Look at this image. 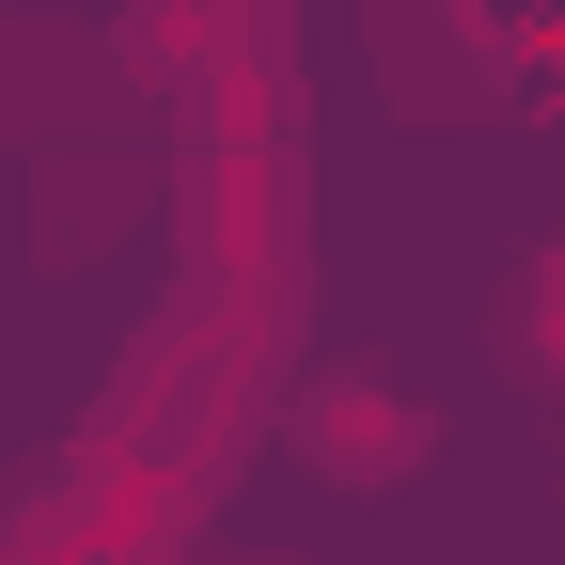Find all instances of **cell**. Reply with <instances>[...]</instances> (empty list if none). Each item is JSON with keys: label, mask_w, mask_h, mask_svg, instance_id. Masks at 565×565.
I'll return each mask as SVG.
<instances>
[{"label": "cell", "mask_w": 565, "mask_h": 565, "mask_svg": "<svg viewBox=\"0 0 565 565\" xmlns=\"http://www.w3.org/2000/svg\"><path fill=\"white\" fill-rule=\"evenodd\" d=\"M282 456L299 471H330V487H408L424 456H440V424H424L393 377H315V393H282Z\"/></svg>", "instance_id": "obj_1"}, {"label": "cell", "mask_w": 565, "mask_h": 565, "mask_svg": "<svg viewBox=\"0 0 565 565\" xmlns=\"http://www.w3.org/2000/svg\"><path fill=\"white\" fill-rule=\"evenodd\" d=\"M487 345H503L519 377H565V252H519L503 315H487Z\"/></svg>", "instance_id": "obj_2"}]
</instances>
